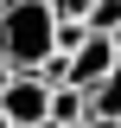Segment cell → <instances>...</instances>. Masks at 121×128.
I'll return each instance as SVG.
<instances>
[{
  "instance_id": "cell-6",
  "label": "cell",
  "mask_w": 121,
  "mask_h": 128,
  "mask_svg": "<svg viewBox=\"0 0 121 128\" xmlns=\"http://www.w3.org/2000/svg\"><path fill=\"white\" fill-rule=\"evenodd\" d=\"M83 26H89V32H102V38H121V0H96Z\"/></svg>"
},
{
  "instance_id": "cell-8",
  "label": "cell",
  "mask_w": 121,
  "mask_h": 128,
  "mask_svg": "<svg viewBox=\"0 0 121 128\" xmlns=\"http://www.w3.org/2000/svg\"><path fill=\"white\" fill-rule=\"evenodd\" d=\"M83 128H121V122H102V115H89V122H83Z\"/></svg>"
},
{
  "instance_id": "cell-1",
  "label": "cell",
  "mask_w": 121,
  "mask_h": 128,
  "mask_svg": "<svg viewBox=\"0 0 121 128\" xmlns=\"http://www.w3.org/2000/svg\"><path fill=\"white\" fill-rule=\"evenodd\" d=\"M58 51V13L51 0H6L0 6V64L13 77H32Z\"/></svg>"
},
{
  "instance_id": "cell-5",
  "label": "cell",
  "mask_w": 121,
  "mask_h": 128,
  "mask_svg": "<svg viewBox=\"0 0 121 128\" xmlns=\"http://www.w3.org/2000/svg\"><path fill=\"white\" fill-rule=\"evenodd\" d=\"M89 115H102V122H121V64L108 70L102 83L89 90Z\"/></svg>"
},
{
  "instance_id": "cell-2",
  "label": "cell",
  "mask_w": 121,
  "mask_h": 128,
  "mask_svg": "<svg viewBox=\"0 0 121 128\" xmlns=\"http://www.w3.org/2000/svg\"><path fill=\"white\" fill-rule=\"evenodd\" d=\"M0 115H6L13 128H45L51 122V90L38 77H13L6 96H0Z\"/></svg>"
},
{
  "instance_id": "cell-4",
  "label": "cell",
  "mask_w": 121,
  "mask_h": 128,
  "mask_svg": "<svg viewBox=\"0 0 121 128\" xmlns=\"http://www.w3.org/2000/svg\"><path fill=\"white\" fill-rule=\"evenodd\" d=\"M51 122H58V128H83V122H89V90H76V83L51 90Z\"/></svg>"
},
{
  "instance_id": "cell-3",
  "label": "cell",
  "mask_w": 121,
  "mask_h": 128,
  "mask_svg": "<svg viewBox=\"0 0 121 128\" xmlns=\"http://www.w3.org/2000/svg\"><path fill=\"white\" fill-rule=\"evenodd\" d=\"M115 64H121V45H115V38H102V32H89V38H83V51L70 58V83H76V90H96Z\"/></svg>"
},
{
  "instance_id": "cell-11",
  "label": "cell",
  "mask_w": 121,
  "mask_h": 128,
  "mask_svg": "<svg viewBox=\"0 0 121 128\" xmlns=\"http://www.w3.org/2000/svg\"><path fill=\"white\" fill-rule=\"evenodd\" d=\"M45 128H58V122H45Z\"/></svg>"
},
{
  "instance_id": "cell-12",
  "label": "cell",
  "mask_w": 121,
  "mask_h": 128,
  "mask_svg": "<svg viewBox=\"0 0 121 128\" xmlns=\"http://www.w3.org/2000/svg\"><path fill=\"white\" fill-rule=\"evenodd\" d=\"M0 6H6V0H0Z\"/></svg>"
},
{
  "instance_id": "cell-9",
  "label": "cell",
  "mask_w": 121,
  "mask_h": 128,
  "mask_svg": "<svg viewBox=\"0 0 121 128\" xmlns=\"http://www.w3.org/2000/svg\"><path fill=\"white\" fill-rule=\"evenodd\" d=\"M6 83H13V70H6V64H0V96H6Z\"/></svg>"
},
{
  "instance_id": "cell-7",
  "label": "cell",
  "mask_w": 121,
  "mask_h": 128,
  "mask_svg": "<svg viewBox=\"0 0 121 128\" xmlns=\"http://www.w3.org/2000/svg\"><path fill=\"white\" fill-rule=\"evenodd\" d=\"M89 6H96V0H51V13H58L64 26H83V19H89Z\"/></svg>"
},
{
  "instance_id": "cell-10",
  "label": "cell",
  "mask_w": 121,
  "mask_h": 128,
  "mask_svg": "<svg viewBox=\"0 0 121 128\" xmlns=\"http://www.w3.org/2000/svg\"><path fill=\"white\" fill-rule=\"evenodd\" d=\"M0 128H13V122H6V115H0Z\"/></svg>"
}]
</instances>
